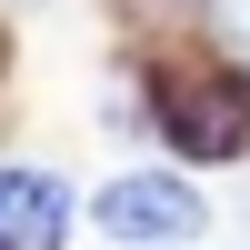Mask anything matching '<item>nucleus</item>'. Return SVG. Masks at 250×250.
Returning <instances> with one entry per match:
<instances>
[{
    "instance_id": "nucleus-1",
    "label": "nucleus",
    "mask_w": 250,
    "mask_h": 250,
    "mask_svg": "<svg viewBox=\"0 0 250 250\" xmlns=\"http://www.w3.org/2000/svg\"><path fill=\"white\" fill-rule=\"evenodd\" d=\"M160 130L180 140V160H240L250 150V70H170Z\"/></svg>"
},
{
    "instance_id": "nucleus-2",
    "label": "nucleus",
    "mask_w": 250,
    "mask_h": 250,
    "mask_svg": "<svg viewBox=\"0 0 250 250\" xmlns=\"http://www.w3.org/2000/svg\"><path fill=\"white\" fill-rule=\"evenodd\" d=\"M90 220H100V240H190L210 220V200L170 170H130V180H100Z\"/></svg>"
},
{
    "instance_id": "nucleus-3",
    "label": "nucleus",
    "mask_w": 250,
    "mask_h": 250,
    "mask_svg": "<svg viewBox=\"0 0 250 250\" xmlns=\"http://www.w3.org/2000/svg\"><path fill=\"white\" fill-rule=\"evenodd\" d=\"M60 220H70V190H60L50 170H20L10 220H0V250H60Z\"/></svg>"
}]
</instances>
